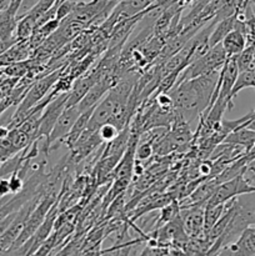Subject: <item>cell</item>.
<instances>
[{"instance_id":"5bb4252c","label":"cell","mask_w":255,"mask_h":256,"mask_svg":"<svg viewBox=\"0 0 255 256\" xmlns=\"http://www.w3.org/2000/svg\"><path fill=\"white\" fill-rule=\"evenodd\" d=\"M98 132H99L100 138L102 139V142H112V140H114L115 138L119 135L120 130L118 129L115 125L110 124V122H105V124H102V126L98 129Z\"/></svg>"},{"instance_id":"d6986e66","label":"cell","mask_w":255,"mask_h":256,"mask_svg":"<svg viewBox=\"0 0 255 256\" xmlns=\"http://www.w3.org/2000/svg\"><path fill=\"white\" fill-rule=\"evenodd\" d=\"M10 128L8 125H0V139H5L9 135Z\"/></svg>"},{"instance_id":"2e32d148","label":"cell","mask_w":255,"mask_h":256,"mask_svg":"<svg viewBox=\"0 0 255 256\" xmlns=\"http://www.w3.org/2000/svg\"><path fill=\"white\" fill-rule=\"evenodd\" d=\"M152 150H154V148H152V140L142 142L136 148V159L140 160V162L149 159L152 154Z\"/></svg>"},{"instance_id":"ffe728a7","label":"cell","mask_w":255,"mask_h":256,"mask_svg":"<svg viewBox=\"0 0 255 256\" xmlns=\"http://www.w3.org/2000/svg\"><path fill=\"white\" fill-rule=\"evenodd\" d=\"M245 128H249V129L255 130V109L252 110V116L250 118V120H248L244 124Z\"/></svg>"},{"instance_id":"52a82bcc","label":"cell","mask_w":255,"mask_h":256,"mask_svg":"<svg viewBox=\"0 0 255 256\" xmlns=\"http://www.w3.org/2000/svg\"><path fill=\"white\" fill-rule=\"evenodd\" d=\"M204 206L205 205H190L180 209V219L189 238L204 236Z\"/></svg>"},{"instance_id":"277c9868","label":"cell","mask_w":255,"mask_h":256,"mask_svg":"<svg viewBox=\"0 0 255 256\" xmlns=\"http://www.w3.org/2000/svg\"><path fill=\"white\" fill-rule=\"evenodd\" d=\"M82 115V110L76 105H70L64 109V112L60 114V116L58 118L56 122L52 126V132H50L49 136L46 138V142H45V152L46 149L49 150V148H52V144L55 142H64L65 138L68 136V134L70 132V130L74 126L75 122L78 120V118Z\"/></svg>"},{"instance_id":"4fadbf2b","label":"cell","mask_w":255,"mask_h":256,"mask_svg":"<svg viewBox=\"0 0 255 256\" xmlns=\"http://www.w3.org/2000/svg\"><path fill=\"white\" fill-rule=\"evenodd\" d=\"M2 72H4L5 75H8L9 78H20L26 75V72H29V66L25 65V62H12V64L6 65V66L2 68L0 70Z\"/></svg>"},{"instance_id":"e0dca14e","label":"cell","mask_w":255,"mask_h":256,"mask_svg":"<svg viewBox=\"0 0 255 256\" xmlns=\"http://www.w3.org/2000/svg\"><path fill=\"white\" fill-rule=\"evenodd\" d=\"M9 194H12V192H10L9 179H5L4 176H2L0 178V198H5Z\"/></svg>"},{"instance_id":"7a4b0ae2","label":"cell","mask_w":255,"mask_h":256,"mask_svg":"<svg viewBox=\"0 0 255 256\" xmlns=\"http://www.w3.org/2000/svg\"><path fill=\"white\" fill-rule=\"evenodd\" d=\"M135 88V82L130 78L112 85L104 99L94 108L90 116L88 129L98 130L102 124L124 112L129 108V99Z\"/></svg>"},{"instance_id":"5b68a950","label":"cell","mask_w":255,"mask_h":256,"mask_svg":"<svg viewBox=\"0 0 255 256\" xmlns=\"http://www.w3.org/2000/svg\"><path fill=\"white\" fill-rule=\"evenodd\" d=\"M68 98H69V92H60L59 96L56 95L54 99L48 102L46 108H45L44 112H42V116H40L38 138L49 136L58 118L60 116V114L66 108Z\"/></svg>"},{"instance_id":"8992f818","label":"cell","mask_w":255,"mask_h":256,"mask_svg":"<svg viewBox=\"0 0 255 256\" xmlns=\"http://www.w3.org/2000/svg\"><path fill=\"white\" fill-rule=\"evenodd\" d=\"M238 74H239V69H238L235 56L228 58V60L222 65V70H220L219 82H218L219 94H218L216 99L226 102L229 110L232 109V106H234V99L232 98V88H234L235 80L238 78Z\"/></svg>"},{"instance_id":"8fae6325","label":"cell","mask_w":255,"mask_h":256,"mask_svg":"<svg viewBox=\"0 0 255 256\" xmlns=\"http://www.w3.org/2000/svg\"><path fill=\"white\" fill-rule=\"evenodd\" d=\"M226 209V202L222 204H206L204 209V236L210 232L215 222L220 219L222 212Z\"/></svg>"},{"instance_id":"30bf717a","label":"cell","mask_w":255,"mask_h":256,"mask_svg":"<svg viewBox=\"0 0 255 256\" xmlns=\"http://www.w3.org/2000/svg\"><path fill=\"white\" fill-rule=\"evenodd\" d=\"M235 18H236V12H235L234 15H232V16L225 18V19L215 22L214 26H212V32H210V38H209L210 48L215 46L216 44L222 42V40L224 39L225 35L234 29Z\"/></svg>"},{"instance_id":"3957f363","label":"cell","mask_w":255,"mask_h":256,"mask_svg":"<svg viewBox=\"0 0 255 256\" xmlns=\"http://www.w3.org/2000/svg\"><path fill=\"white\" fill-rule=\"evenodd\" d=\"M226 60L228 55L225 54L224 49H222V42H219L215 46L210 48L204 55H202L200 58L195 59L194 62L188 64L179 72L175 84H179V82H184V80L192 79V78L200 76V75H205L209 74V72L220 70Z\"/></svg>"},{"instance_id":"ac0fdd59","label":"cell","mask_w":255,"mask_h":256,"mask_svg":"<svg viewBox=\"0 0 255 256\" xmlns=\"http://www.w3.org/2000/svg\"><path fill=\"white\" fill-rule=\"evenodd\" d=\"M245 176L249 180H255V159L252 160L249 164L246 165V169H245Z\"/></svg>"},{"instance_id":"9a60e30c","label":"cell","mask_w":255,"mask_h":256,"mask_svg":"<svg viewBox=\"0 0 255 256\" xmlns=\"http://www.w3.org/2000/svg\"><path fill=\"white\" fill-rule=\"evenodd\" d=\"M9 185H10V192L12 195L18 194V192H22L24 190V182H22V176L19 175V172L15 170L14 172H12V176L9 178Z\"/></svg>"},{"instance_id":"9c48e42d","label":"cell","mask_w":255,"mask_h":256,"mask_svg":"<svg viewBox=\"0 0 255 256\" xmlns=\"http://www.w3.org/2000/svg\"><path fill=\"white\" fill-rule=\"evenodd\" d=\"M222 142H229V144L242 146L244 148L245 152H248L255 144V130H252L245 126L238 128L236 130L230 132Z\"/></svg>"},{"instance_id":"7402d4cb","label":"cell","mask_w":255,"mask_h":256,"mask_svg":"<svg viewBox=\"0 0 255 256\" xmlns=\"http://www.w3.org/2000/svg\"><path fill=\"white\" fill-rule=\"evenodd\" d=\"M252 2H254V4H255V0H252Z\"/></svg>"},{"instance_id":"6da1fadb","label":"cell","mask_w":255,"mask_h":256,"mask_svg":"<svg viewBox=\"0 0 255 256\" xmlns=\"http://www.w3.org/2000/svg\"><path fill=\"white\" fill-rule=\"evenodd\" d=\"M220 70L184 80L168 92L175 114L180 119L189 124L206 112L219 82Z\"/></svg>"},{"instance_id":"ba28073f","label":"cell","mask_w":255,"mask_h":256,"mask_svg":"<svg viewBox=\"0 0 255 256\" xmlns=\"http://www.w3.org/2000/svg\"><path fill=\"white\" fill-rule=\"evenodd\" d=\"M222 46L224 49L225 54L228 55V58L236 56L246 46V35H245V32L238 29V28H234L222 40Z\"/></svg>"},{"instance_id":"44dd1931","label":"cell","mask_w":255,"mask_h":256,"mask_svg":"<svg viewBox=\"0 0 255 256\" xmlns=\"http://www.w3.org/2000/svg\"><path fill=\"white\" fill-rule=\"evenodd\" d=\"M12 2V0H0V14H2V12H5V10L10 6Z\"/></svg>"},{"instance_id":"7c38bea8","label":"cell","mask_w":255,"mask_h":256,"mask_svg":"<svg viewBox=\"0 0 255 256\" xmlns=\"http://www.w3.org/2000/svg\"><path fill=\"white\" fill-rule=\"evenodd\" d=\"M239 72L242 70L255 69V48L254 46H245L240 54L235 56Z\"/></svg>"}]
</instances>
